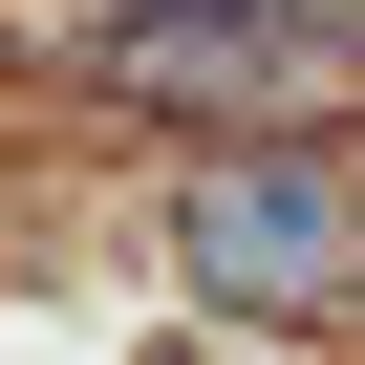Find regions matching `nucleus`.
<instances>
[{"label":"nucleus","mask_w":365,"mask_h":365,"mask_svg":"<svg viewBox=\"0 0 365 365\" xmlns=\"http://www.w3.org/2000/svg\"><path fill=\"white\" fill-rule=\"evenodd\" d=\"M172 258H194L215 301H258V322H301V301H344V258H365V194H344L322 150H237V172H194Z\"/></svg>","instance_id":"1"},{"label":"nucleus","mask_w":365,"mask_h":365,"mask_svg":"<svg viewBox=\"0 0 365 365\" xmlns=\"http://www.w3.org/2000/svg\"><path fill=\"white\" fill-rule=\"evenodd\" d=\"M86 86H129V108H258V86H301V0H108Z\"/></svg>","instance_id":"2"}]
</instances>
